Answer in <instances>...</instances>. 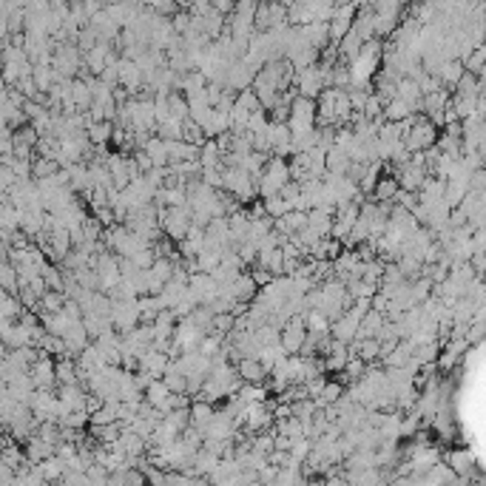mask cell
Listing matches in <instances>:
<instances>
[{
	"label": "cell",
	"instance_id": "1",
	"mask_svg": "<svg viewBox=\"0 0 486 486\" xmlns=\"http://www.w3.org/2000/svg\"><path fill=\"white\" fill-rule=\"evenodd\" d=\"M222 188L233 193L242 205L256 199V182L250 180V173L239 165H222Z\"/></svg>",
	"mask_w": 486,
	"mask_h": 486
},
{
	"label": "cell",
	"instance_id": "2",
	"mask_svg": "<svg viewBox=\"0 0 486 486\" xmlns=\"http://www.w3.org/2000/svg\"><path fill=\"white\" fill-rule=\"evenodd\" d=\"M287 128L290 134H302V131H310L316 125V100H310V97H293V103H290V114H287Z\"/></svg>",
	"mask_w": 486,
	"mask_h": 486
},
{
	"label": "cell",
	"instance_id": "3",
	"mask_svg": "<svg viewBox=\"0 0 486 486\" xmlns=\"http://www.w3.org/2000/svg\"><path fill=\"white\" fill-rule=\"evenodd\" d=\"M404 148L406 151H424V148H430V145H435V140H438V125H433L430 120H415L413 117V123H410V128H406V134H404Z\"/></svg>",
	"mask_w": 486,
	"mask_h": 486
},
{
	"label": "cell",
	"instance_id": "4",
	"mask_svg": "<svg viewBox=\"0 0 486 486\" xmlns=\"http://www.w3.org/2000/svg\"><path fill=\"white\" fill-rule=\"evenodd\" d=\"M267 140H270V154H276V157H290L293 148H290V128L287 123L282 120H270L267 123Z\"/></svg>",
	"mask_w": 486,
	"mask_h": 486
},
{
	"label": "cell",
	"instance_id": "5",
	"mask_svg": "<svg viewBox=\"0 0 486 486\" xmlns=\"http://www.w3.org/2000/svg\"><path fill=\"white\" fill-rule=\"evenodd\" d=\"M359 321H361L359 316H353L350 310H344L336 321H330V336L344 341V344H350V341L356 339V333H359Z\"/></svg>",
	"mask_w": 486,
	"mask_h": 486
},
{
	"label": "cell",
	"instance_id": "6",
	"mask_svg": "<svg viewBox=\"0 0 486 486\" xmlns=\"http://www.w3.org/2000/svg\"><path fill=\"white\" fill-rule=\"evenodd\" d=\"M137 370H145L151 378H162V373L168 370V356L162 353V350H154V347H148L145 353L140 356Z\"/></svg>",
	"mask_w": 486,
	"mask_h": 486
},
{
	"label": "cell",
	"instance_id": "7",
	"mask_svg": "<svg viewBox=\"0 0 486 486\" xmlns=\"http://www.w3.org/2000/svg\"><path fill=\"white\" fill-rule=\"evenodd\" d=\"M233 367H236V373H239V378H242V381H250V384H265V378H267V370L262 367V361H259V359L242 356V359L233 361Z\"/></svg>",
	"mask_w": 486,
	"mask_h": 486
},
{
	"label": "cell",
	"instance_id": "8",
	"mask_svg": "<svg viewBox=\"0 0 486 486\" xmlns=\"http://www.w3.org/2000/svg\"><path fill=\"white\" fill-rule=\"evenodd\" d=\"M117 80L123 83V88L128 94H134L143 88V71L134 60H123V63H117Z\"/></svg>",
	"mask_w": 486,
	"mask_h": 486
},
{
	"label": "cell",
	"instance_id": "9",
	"mask_svg": "<svg viewBox=\"0 0 486 486\" xmlns=\"http://www.w3.org/2000/svg\"><path fill=\"white\" fill-rule=\"evenodd\" d=\"M324 88V80H321V71L316 69V66H304L302 71H299V94L302 97H319V91Z\"/></svg>",
	"mask_w": 486,
	"mask_h": 486
},
{
	"label": "cell",
	"instance_id": "10",
	"mask_svg": "<svg viewBox=\"0 0 486 486\" xmlns=\"http://www.w3.org/2000/svg\"><path fill=\"white\" fill-rule=\"evenodd\" d=\"M199 128H202V134H205V140L219 137V134H225V131L230 128V123H228V114H225V111H219V108H210V111L205 114V120L199 123Z\"/></svg>",
	"mask_w": 486,
	"mask_h": 486
},
{
	"label": "cell",
	"instance_id": "11",
	"mask_svg": "<svg viewBox=\"0 0 486 486\" xmlns=\"http://www.w3.org/2000/svg\"><path fill=\"white\" fill-rule=\"evenodd\" d=\"M191 426H197V430H205L208 421L213 418V413H217V406H213L210 401H202V398H191Z\"/></svg>",
	"mask_w": 486,
	"mask_h": 486
},
{
	"label": "cell",
	"instance_id": "12",
	"mask_svg": "<svg viewBox=\"0 0 486 486\" xmlns=\"http://www.w3.org/2000/svg\"><path fill=\"white\" fill-rule=\"evenodd\" d=\"M413 111H415L413 103L401 100V97H390V100H387V106L381 108V117H384L387 123H398V120H406V117H413Z\"/></svg>",
	"mask_w": 486,
	"mask_h": 486
},
{
	"label": "cell",
	"instance_id": "13",
	"mask_svg": "<svg viewBox=\"0 0 486 486\" xmlns=\"http://www.w3.org/2000/svg\"><path fill=\"white\" fill-rule=\"evenodd\" d=\"M165 154H168V162H182V160L197 157L199 145L185 143V140H165Z\"/></svg>",
	"mask_w": 486,
	"mask_h": 486
},
{
	"label": "cell",
	"instance_id": "14",
	"mask_svg": "<svg viewBox=\"0 0 486 486\" xmlns=\"http://www.w3.org/2000/svg\"><path fill=\"white\" fill-rule=\"evenodd\" d=\"M145 401L151 404V406H157V410L165 415V410H168V396H171V390L165 387V381L162 378H154L148 387H145Z\"/></svg>",
	"mask_w": 486,
	"mask_h": 486
},
{
	"label": "cell",
	"instance_id": "15",
	"mask_svg": "<svg viewBox=\"0 0 486 486\" xmlns=\"http://www.w3.org/2000/svg\"><path fill=\"white\" fill-rule=\"evenodd\" d=\"M145 154H148V160L154 162V168H165L168 165V154H165V140H160L157 134H151V137L140 145Z\"/></svg>",
	"mask_w": 486,
	"mask_h": 486
},
{
	"label": "cell",
	"instance_id": "16",
	"mask_svg": "<svg viewBox=\"0 0 486 486\" xmlns=\"http://www.w3.org/2000/svg\"><path fill=\"white\" fill-rule=\"evenodd\" d=\"M230 284H233V299H239V302H250V299L256 296V290H259L256 282L250 279V274H245V270H242L239 276H233Z\"/></svg>",
	"mask_w": 486,
	"mask_h": 486
},
{
	"label": "cell",
	"instance_id": "17",
	"mask_svg": "<svg viewBox=\"0 0 486 486\" xmlns=\"http://www.w3.org/2000/svg\"><path fill=\"white\" fill-rule=\"evenodd\" d=\"M32 384L40 387V390H49V387L54 384V364L49 359H40L32 367Z\"/></svg>",
	"mask_w": 486,
	"mask_h": 486
},
{
	"label": "cell",
	"instance_id": "18",
	"mask_svg": "<svg viewBox=\"0 0 486 486\" xmlns=\"http://www.w3.org/2000/svg\"><path fill=\"white\" fill-rule=\"evenodd\" d=\"M299 316H302V321H304V327L310 330V333H330V319L321 313V310L310 307V310H304V313H299Z\"/></svg>",
	"mask_w": 486,
	"mask_h": 486
},
{
	"label": "cell",
	"instance_id": "19",
	"mask_svg": "<svg viewBox=\"0 0 486 486\" xmlns=\"http://www.w3.org/2000/svg\"><path fill=\"white\" fill-rule=\"evenodd\" d=\"M396 193H398V182H396V177H378V182H376V188H373L370 197H373L376 202H393V199H396Z\"/></svg>",
	"mask_w": 486,
	"mask_h": 486
},
{
	"label": "cell",
	"instance_id": "20",
	"mask_svg": "<svg viewBox=\"0 0 486 486\" xmlns=\"http://www.w3.org/2000/svg\"><path fill=\"white\" fill-rule=\"evenodd\" d=\"M154 134H157L160 140H182V120H177V117H165L162 123L154 125Z\"/></svg>",
	"mask_w": 486,
	"mask_h": 486
},
{
	"label": "cell",
	"instance_id": "21",
	"mask_svg": "<svg viewBox=\"0 0 486 486\" xmlns=\"http://www.w3.org/2000/svg\"><path fill=\"white\" fill-rule=\"evenodd\" d=\"M262 205H265V213H267L270 219H279L282 213L293 210V208H290V205H287V202L279 197V193H274V197H265V199H262Z\"/></svg>",
	"mask_w": 486,
	"mask_h": 486
},
{
	"label": "cell",
	"instance_id": "22",
	"mask_svg": "<svg viewBox=\"0 0 486 486\" xmlns=\"http://www.w3.org/2000/svg\"><path fill=\"white\" fill-rule=\"evenodd\" d=\"M168 114L177 120H188V100L180 94H168Z\"/></svg>",
	"mask_w": 486,
	"mask_h": 486
},
{
	"label": "cell",
	"instance_id": "23",
	"mask_svg": "<svg viewBox=\"0 0 486 486\" xmlns=\"http://www.w3.org/2000/svg\"><path fill=\"white\" fill-rule=\"evenodd\" d=\"M236 103H239V106H245L247 111H259V108H262V103H259V97H256V91H254V88H250V86L239 91V97H236Z\"/></svg>",
	"mask_w": 486,
	"mask_h": 486
},
{
	"label": "cell",
	"instance_id": "24",
	"mask_svg": "<svg viewBox=\"0 0 486 486\" xmlns=\"http://www.w3.org/2000/svg\"><path fill=\"white\" fill-rule=\"evenodd\" d=\"M230 327H233V316L230 313H217V316H213V330H217V333L228 336Z\"/></svg>",
	"mask_w": 486,
	"mask_h": 486
},
{
	"label": "cell",
	"instance_id": "25",
	"mask_svg": "<svg viewBox=\"0 0 486 486\" xmlns=\"http://www.w3.org/2000/svg\"><path fill=\"white\" fill-rule=\"evenodd\" d=\"M14 282H17L14 270H12L9 265H0V287H6V290H14Z\"/></svg>",
	"mask_w": 486,
	"mask_h": 486
},
{
	"label": "cell",
	"instance_id": "26",
	"mask_svg": "<svg viewBox=\"0 0 486 486\" xmlns=\"http://www.w3.org/2000/svg\"><path fill=\"white\" fill-rule=\"evenodd\" d=\"M180 3H182V6H191V0H180Z\"/></svg>",
	"mask_w": 486,
	"mask_h": 486
}]
</instances>
